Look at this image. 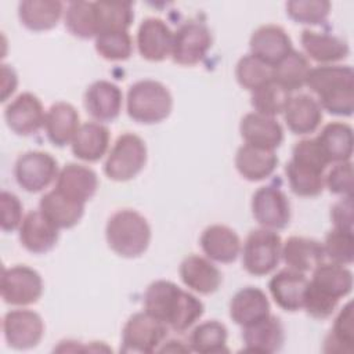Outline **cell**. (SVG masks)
Here are the masks:
<instances>
[{
    "label": "cell",
    "mask_w": 354,
    "mask_h": 354,
    "mask_svg": "<svg viewBox=\"0 0 354 354\" xmlns=\"http://www.w3.org/2000/svg\"><path fill=\"white\" fill-rule=\"evenodd\" d=\"M1 101H6L8 98V95H11L18 84V79H17V73L10 66L3 64L1 65Z\"/></svg>",
    "instance_id": "cell-51"
},
{
    "label": "cell",
    "mask_w": 354,
    "mask_h": 354,
    "mask_svg": "<svg viewBox=\"0 0 354 354\" xmlns=\"http://www.w3.org/2000/svg\"><path fill=\"white\" fill-rule=\"evenodd\" d=\"M278 166V156L274 151L242 145L235 155V167L248 181H261L270 177Z\"/></svg>",
    "instance_id": "cell-29"
},
{
    "label": "cell",
    "mask_w": 354,
    "mask_h": 354,
    "mask_svg": "<svg viewBox=\"0 0 354 354\" xmlns=\"http://www.w3.org/2000/svg\"><path fill=\"white\" fill-rule=\"evenodd\" d=\"M235 76L243 88L254 91L272 80V66L254 55L248 54L238 61Z\"/></svg>",
    "instance_id": "cell-42"
},
{
    "label": "cell",
    "mask_w": 354,
    "mask_h": 354,
    "mask_svg": "<svg viewBox=\"0 0 354 354\" xmlns=\"http://www.w3.org/2000/svg\"><path fill=\"white\" fill-rule=\"evenodd\" d=\"M127 113L142 124H153L165 120L173 109V97L160 82L145 79L136 82L127 91Z\"/></svg>",
    "instance_id": "cell-4"
},
{
    "label": "cell",
    "mask_w": 354,
    "mask_h": 354,
    "mask_svg": "<svg viewBox=\"0 0 354 354\" xmlns=\"http://www.w3.org/2000/svg\"><path fill=\"white\" fill-rule=\"evenodd\" d=\"M79 127V113L76 108L68 102H55L46 112V134L55 147H65L72 144Z\"/></svg>",
    "instance_id": "cell-25"
},
{
    "label": "cell",
    "mask_w": 354,
    "mask_h": 354,
    "mask_svg": "<svg viewBox=\"0 0 354 354\" xmlns=\"http://www.w3.org/2000/svg\"><path fill=\"white\" fill-rule=\"evenodd\" d=\"M325 257L330 263L339 266H348L354 260V234L353 231L333 228L325 236L322 243Z\"/></svg>",
    "instance_id": "cell-44"
},
{
    "label": "cell",
    "mask_w": 354,
    "mask_h": 354,
    "mask_svg": "<svg viewBox=\"0 0 354 354\" xmlns=\"http://www.w3.org/2000/svg\"><path fill=\"white\" fill-rule=\"evenodd\" d=\"M210 47L212 35L207 26L198 21H188L174 33L171 58L178 65L192 66L206 57Z\"/></svg>",
    "instance_id": "cell-10"
},
{
    "label": "cell",
    "mask_w": 354,
    "mask_h": 354,
    "mask_svg": "<svg viewBox=\"0 0 354 354\" xmlns=\"http://www.w3.org/2000/svg\"><path fill=\"white\" fill-rule=\"evenodd\" d=\"M292 160L321 173H324L329 165L328 158L322 152L315 138H304L296 142L292 152Z\"/></svg>",
    "instance_id": "cell-46"
},
{
    "label": "cell",
    "mask_w": 354,
    "mask_h": 354,
    "mask_svg": "<svg viewBox=\"0 0 354 354\" xmlns=\"http://www.w3.org/2000/svg\"><path fill=\"white\" fill-rule=\"evenodd\" d=\"M252 213L263 228L282 230L290 221V203L282 189L266 185L253 194Z\"/></svg>",
    "instance_id": "cell-11"
},
{
    "label": "cell",
    "mask_w": 354,
    "mask_h": 354,
    "mask_svg": "<svg viewBox=\"0 0 354 354\" xmlns=\"http://www.w3.org/2000/svg\"><path fill=\"white\" fill-rule=\"evenodd\" d=\"M59 228L54 225L40 210L29 212L19 227L21 245L33 254L50 252L58 242Z\"/></svg>",
    "instance_id": "cell-16"
},
{
    "label": "cell",
    "mask_w": 354,
    "mask_h": 354,
    "mask_svg": "<svg viewBox=\"0 0 354 354\" xmlns=\"http://www.w3.org/2000/svg\"><path fill=\"white\" fill-rule=\"evenodd\" d=\"M98 33L109 30H127L134 19L131 3L94 1Z\"/></svg>",
    "instance_id": "cell-40"
},
{
    "label": "cell",
    "mask_w": 354,
    "mask_h": 354,
    "mask_svg": "<svg viewBox=\"0 0 354 354\" xmlns=\"http://www.w3.org/2000/svg\"><path fill=\"white\" fill-rule=\"evenodd\" d=\"M337 304H339L337 299H333L319 292L318 289L311 286L308 282L304 293V300H303V308L307 311L308 315L317 319L329 318L336 310Z\"/></svg>",
    "instance_id": "cell-47"
},
{
    "label": "cell",
    "mask_w": 354,
    "mask_h": 354,
    "mask_svg": "<svg viewBox=\"0 0 354 354\" xmlns=\"http://www.w3.org/2000/svg\"><path fill=\"white\" fill-rule=\"evenodd\" d=\"M330 12V3L326 0H292L286 3V14L297 24L319 25Z\"/></svg>",
    "instance_id": "cell-45"
},
{
    "label": "cell",
    "mask_w": 354,
    "mask_h": 354,
    "mask_svg": "<svg viewBox=\"0 0 354 354\" xmlns=\"http://www.w3.org/2000/svg\"><path fill=\"white\" fill-rule=\"evenodd\" d=\"M301 47L304 53L322 65H332L333 62H339L348 55L347 43L329 33H319L310 29H304L300 36Z\"/></svg>",
    "instance_id": "cell-28"
},
{
    "label": "cell",
    "mask_w": 354,
    "mask_h": 354,
    "mask_svg": "<svg viewBox=\"0 0 354 354\" xmlns=\"http://www.w3.org/2000/svg\"><path fill=\"white\" fill-rule=\"evenodd\" d=\"M43 293L40 274L28 266L4 268L1 274V297L11 306L35 304Z\"/></svg>",
    "instance_id": "cell-9"
},
{
    "label": "cell",
    "mask_w": 354,
    "mask_h": 354,
    "mask_svg": "<svg viewBox=\"0 0 354 354\" xmlns=\"http://www.w3.org/2000/svg\"><path fill=\"white\" fill-rule=\"evenodd\" d=\"M281 253L282 241L275 231L267 228L253 230L243 243V268L254 277L267 275L277 268Z\"/></svg>",
    "instance_id": "cell-6"
},
{
    "label": "cell",
    "mask_w": 354,
    "mask_h": 354,
    "mask_svg": "<svg viewBox=\"0 0 354 354\" xmlns=\"http://www.w3.org/2000/svg\"><path fill=\"white\" fill-rule=\"evenodd\" d=\"M39 207V210L59 230L75 227L84 213L83 203L71 201L55 189L41 196Z\"/></svg>",
    "instance_id": "cell-34"
},
{
    "label": "cell",
    "mask_w": 354,
    "mask_h": 354,
    "mask_svg": "<svg viewBox=\"0 0 354 354\" xmlns=\"http://www.w3.org/2000/svg\"><path fill=\"white\" fill-rule=\"evenodd\" d=\"M241 136L245 144L274 151L283 141L282 126L271 116L257 112L246 113L239 124Z\"/></svg>",
    "instance_id": "cell-19"
},
{
    "label": "cell",
    "mask_w": 354,
    "mask_h": 354,
    "mask_svg": "<svg viewBox=\"0 0 354 354\" xmlns=\"http://www.w3.org/2000/svg\"><path fill=\"white\" fill-rule=\"evenodd\" d=\"M308 282L319 292L340 300L353 289V274L346 266L322 261L313 270V277Z\"/></svg>",
    "instance_id": "cell-33"
},
{
    "label": "cell",
    "mask_w": 354,
    "mask_h": 354,
    "mask_svg": "<svg viewBox=\"0 0 354 354\" xmlns=\"http://www.w3.org/2000/svg\"><path fill=\"white\" fill-rule=\"evenodd\" d=\"M308 279L304 272L285 268L277 272L268 282L270 293L274 301L285 311H297L303 308L304 293Z\"/></svg>",
    "instance_id": "cell-20"
},
{
    "label": "cell",
    "mask_w": 354,
    "mask_h": 354,
    "mask_svg": "<svg viewBox=\"0 0 354 354\" xmlns=\"http://www.w3.org/2000/svg\"><path fill=\"white\" fill-rule=\"evenodd\" d=\"M167 326L147 311L133 314L123 326L122 346L123 353H153L163 343Z\"/></svg>",
    "instance_id": "cell-7"
},
{
    "label": "cell",
    "mask_w": 354,
    "mask_h": 354,
    "mask_svg": "<svg viewBox=\"0 0 354 354\" xmlns=\"http://www.w3.org/2000/svg\"><path fill=\"white\" fill-rule=\"evenodd\" d=\"M144 311L176 332L189 329L205 311L203 303L171 281L152 282L144 293Z\"/></svg>",
    "instance_id": "cell-1"
},
{
    "label": "cell",
    "mask_w": 354,
    "mask_h": 354,
    "mask_svg": "<svg viewBox=\"0 0 354 354\" xmlns=\"http://www.w3.org/2000/svg\"><path fill=\"white\" fill-rule=\"evenodd\" d=\"M283 118L288 129L299 136L314 133L322 120V109L315 98L308 94L290 97Z\"/></svg>",
    "instance_id": "cell-26"
},
{
    "label": "cell",
    "mask_w": 354,
    "mask_h": 354,
    "mask_svg": "<svg viewBox=\"0 0 354 354\" xmlns=\"http://www.w3.org/2000/svg\"><path fill=\"white\" fill-rule=\"evenodd\" d=\"M95 51L108 61H124L131 55L133 41L127 30L101 32L95 36Z\"/></svg>",
    "instance_id": "cell-43"
},
{
    "label": "cell",
    "mask_w": 354,
    "mask_h": 354,
    "mask_svg": "<svg viewBox=\"0 0 354 354\" xmlns=\"http://www.w3.org/2000/svg\"><path fill=\"white\" fill-rule=\"evenodd\" d=\"M174 33L159 18H145L137 32V48L140 55L152 62H159L171 55Z\"/></svg>",
    "instance_id": "cell-14"
},
{
    "label": "cell",
    "mask_w": 354,
    "mask_h": 354,
    "mask_svg": "<svg viewBox=\"0 0 354 354\" xmlns=\"http://www.w3.org/2000/svg\"><path fill=\"white\" fill-rule=\"evenodd\" d=\"M310 69L311 66L307 57L292 50L272 68V80L286 91L292 93L306 86Z\"/></svg>",
    "instance_id": "cell-35"
},
{
    "label": "cell",
    "mask_w": 354,
    "mask_h": 354,
    "mask_svg": "<svg viewBox=\"0 0 354 354\" xmlns=\"http://www.w3.org/2000/svg\"><path fill=\"white\" fill-rule=\"evenodd\" d=\"M242 340L245 351L261 354L275 353L281 350L285 342V330L281 321L270 314L252 325L243 326Z\"/></svg>",
    "instance_id": "cell-21"
},
{
    "label": "cell",
    "mask_w": 354,
    "mask_h": 354,
    "mask_svg": "<svg viewBox=\"0 0 354 354\" xmlns=\"http://www.w3.org/2000/svg\"><path fill=\"white\" fill-rule=\"evenodd\" d=\"M108 246L119 256L134 259L144 254L151 242V227L147 218L133 209L115 212L105 228Z\"/></svg>",
    "instance_id": "cell-3"
},
{
    "label": "cell",
    "mask_w": 354,
    "mask_h": 354,
    "mask_svg": "<svg viewBox=\"0 0 354 354\" xmlns=\"http://www.w3.org/2000/svg\"><path fill=\"white\" fill-rule=\"evenodd\" d=\"M326 188L340 196H353V165L350 160L336 163L324 177Z\"/></svg>",
    "instance_id": "cell-48"
},
{
    "label": "cell",
    "mask_w": 354,
    "mask_h": 354,
    "mask_svg": "<svg viewBox=\"0 0 354 354\" xmlns=\"http://www.w3.org/2000/svg\"><path fill=\"white\" fill-rule=\"evenodd\" d=\"M97 188L98 177L93 169L77 163H68L59 170L54 189L71 201L86 205L95 195Z\"/></svg>",
    "instance_id": "cell-17"
},
{
    "label": "cell",
    "mask_w": 354,
    "mask_h": 354,
    "mask_svg": "<svg viewBox=\"0 0 354 354\" xmlns=\"http://www.w3.org/2000/svg\"><path fill=\"white\" fill-rule=\"evenodd\" d=\"M65 26L79 39H91L98 35L95 4L93 1H72L65 11Z\"/></svg>",
    "instance_id": "cell-37"
},
{
    "label": "cell",
    "mask_w": 354,
    "mask_h": 354,
    "mask_svg": "<svg viewBox=\"0 0 354 354\" xmlns=\"http://www.w3.org/2000/svg\"><path fill=\"white\" fill-rule=\"evenodd\" d=\"M4 119L11 131L28 137L36 134L44 126L46 113L35 94L22 93L6 106Z\"/></svg>",
    "instance_id": "cell-13"
},
{
    "label": "cell",
    "mask_w": 354,
    "mask_h": 354,
    "mask_svg": "<svg viewBox=\"0 0 354 354\" xmlns=\"http://www.w3.org/2000/svg\"><path fill=\"white\" fill-rule=\"evenodd\" d=\"M123 94L120 88L108 80L91 83L84 93V108L98 122H112L122 111Z\"/></svg>",
    "instance_id": "cell-18"
},
{
    "label": "cell",
    "mask_w": 354,
    "mask_h": 354,
    "mask_svg": "<svg viewBox=\"0 0 354 354\" xmlns=\"http://www.w3.org/2000/svg\"><path fill=\"white\" fill-rule=\"evenodd\" d=\"M228 330L224 324L212 319L196 325L189 333V350L201 354H214L227 351Z\"/></svg>",
    "instance_id": "cell-36"
},
{
    "label": "cell",
    "mask_w": 354,
    "mask_h": 354,
    "mask_svg": "<svg viewBox=\"0 0 354 354\" xmlns=\"http://www.w3.org/2000/svg\"><path fill=\"white\" fill-rule=\"evenodd\" d=\"M3 333L10 347L28 350L40 343L44 324L41 317L32 310H11L3 318Z\"/></svg>",
    "instance_id": "cell-12"
},
{
    "label": "cell",
    "mask_w": 354,
    "mask_h": 354,
    "mask_svg": "<svg viewBox=\"0 0 354 354\" xmlns=\"http://www.w3.org/2000/svg\"><path fill=\"white\" fill-rule=\"evenodd\" d=\"M57 160L43 151H28L18 156L14 176L18 185L26 192H40L58 176Z\"/></svg>",
    "instance_id": "cell-8"
},
{
    "label": "cell",
    "mask_w": 354,
    "mask_h": 354,
    "mask_svg": "<svg viewBox=\"0 0 354 354\" xmlns=\"http://www.w3.org/2000/svg\"><path fill=\"white\" fill-rule=\"evenodd\" d=\"M285 264L296 271H313L325 260L324 246L321 242L306 236H289L282 243V253Z\"/></svg>",
    "instance_id": "cell-27"
},
{
    "label": "cell",
    "mask_w": 354,
    "mask_h": 354,
    "mask_svg": "<svg viewBox=\"0 0 354 354\" xmlns=\"http://www.w3.org/2000/svg\"><path fill=\"white\" fill-rule=\"evenodd\" d=\"M329 163L347 162L353 155V129L343 122H332L324 126L315 137Z\"/></svg>",
    "instance_id": "cell-32"
},
{
    "label": "cell",
    "mask_w": 354,
    "mask_h": 354,
    "mask_svg": "<svg viewBox=\"0 0 354 354\" xmlns=\"http://www.w3.org/2000/svg\"><path fill=\"white\" fill-rule=\"evenodd\" d=\"M250 54L270 66H275L292 50V40L283 28L278 25H263L250 36Z\"/></svg>",
    "instance_id": "cell-15"
},
{
    "label": "cell",
    "mask_w": 354,
    "mask_h": 354,
    "mask_svg": "<svg viewBox=\"0 0 354 354\" xmlns=\"http://www.w3.org/2000/svg\"><path fill=\"white\" fill-rule=\"evenodd\" d=\"M270 313V301L266 293L254 286H246L238 290L230 303V317L238 325L248 326L266 317Z\"/></svg>",
    "instance_id": "cell-24"
},
{
    "label": "cell",
    "mask_w": 354,
    "mask_h": 354,
    "mask_svg": "<svg viewBox=\"0 0 354 354\" xmlns=\"http://www.w3.org/2000/svg\"><path fill=\"white\" fill-rule=\"evenodd\" d=\"M180 278L187 288L201 295L214 293L223 279L218 268L198 254H189L181 261Z\"/></svg>",
    "instance_id": "cell-22"
},
{
    "label": "cell",
    "mask_w": 354,
    "mask_h": 354,
    "mask_svg": "<svg viewBox=\"0 0 354 354\" xmlns=\"http://www.w3.org/2000/svg\"><path fill=\"white\" fill-rule=\"evenodd\" d=\"M64 6L58 0H25L18 6L21 24L33 32L55 28L62 17Z\"/></svg>",
    "instance_id": "cell-30"
},
{
    "label": "cell",
    "mask_w": 354,
    "mask_h": 354,
    "mask_svg": "<svg viewBox=\"0 0 354 354\" xmlns=\"http://www.w3.org/2000/svg\"><path fill=\"white\" fill-rule=\"evenodd\" d=\"M335 228L353 231V196H343L330 209Z\"/></svg>",
    "instance_id": "cell-50"
},
{
    "label": "cell",
    "mask_w": 354,
    "mask_h": 354,
    "mask_svg": "<svg viewBox=\"0 0 354 354\" xmlns=\"http://www.w3.org/2000/svg\"><path fill=\"white\" fill-rule=\"evenodd\" d=\"M289 100L290 93L271 80L270 83L252 91L250 104L254 108V112L274 118L283 113Z\"/></svg>",
    "instance_id": "cell-41"
},
{
    "label": "cell",
    "mask_w": 354,
    "mask_h": 354,
    "mask_svg": "<svg viewBox=\"0 0 354 354\" xmlns=\"http://www.w3.org/2000/svg\"><path fill=\"white\" fill-rule=\"evenodd\" d=\"M72 152L77 159L84 162L100 160L109 145V130L97 122L80 124L73 141Z\"/></svg>",
    "instance_id": "cell-31"
},
{
    "label": "cell",
    "mask_w": 354,
    "mask_h": 354,
    "mask_svg": "<svg viewBox=\"0 0 354 354\" xmlns=\"http://www.w3.org/2000/svg\"><path fill=\"white\" fill-rule=\"evenodd\" d=\"M306 86L318 97L321 109L336 116H351L354 111V72L348 65L311 68Z\"/></svg>",
    "instance_id": "cell-2"
},
{
    "label": "cell",
    "mask_w": 354,
    "mask_h": 354,
    "mask_svg": "<svg viewBox=\"0 0 354 354\" xmlns=\"http://www.w3.org/2000/svg\"><path fill=\"white\" fill-rule=\"evenodd\" d=\"M285 173H286L292 192L297 196H303V198L318 196L325 187L324 173L314 170L311 167L299 165L292 159L286 163Z\"/></svg>",
    "instance_id": "cell-38"
},
{
    "label": "cell",
    "mask_w": 354,
    "mask_h": 354,
    "mask_svg": "<svg viewBox=\"0 0 354 354\" xmlns=\"http://www.w3.org/2000/svg\"><path fill=\"white\" fill-rule=\"evenodd\" d=\"M1 206V230L4 232H12L21 227L22 217V203L17 195L8 191H1L0 194Z\"/></svg>",
    "instance_id": "cell-49"
},
{
    "label": "cell",
    "mask_w": 354,
    "mask_h": 354,
    "mask_svg": "<svg viewBox=\"0 0 354 354\" xmlns=\"http://www.w3.org/2000/svg\"><path fill=\"white\" fill-rule=\"evenodd\" d=\"M326 353L351 354L354 350V315L353 304L348 301L339 313L330 333L325 339Z\"/></svg>",
    "instance_id": "cell-39"
},
{
    "label": "cell",
    "mask_w": 354,
    "mask_h": 354,
    "mask_svg": "<svg viewBox=\"0 0 354 354\" xmlns=\"http://www.w3.org/2000/svg\"><path fill=\"white\" fill-rule=\"evenodd\" d=\"M147 163V145L141 137L124 133L115 141L104 165V171L113 181L134 178Z\"/></svg>",
    "instance_id": "cell-5"
},
{
    "label": "cell",
    "mask_w": 354,
    "mask_h": 354,
    "mask_svg": "<svg viewBox=\"0 0 354 354\" xmlns=\"http://www.w3.org/2000/svg\"><path fill=\"white\" fill-rule=\"evenodd\" d=\"M203 253L217 263H232L241 252V239L236 232L223 224H213L203 230L201 239Z\"/></svg>",
    "instance_id": "cell-23"
}]
</instances>
